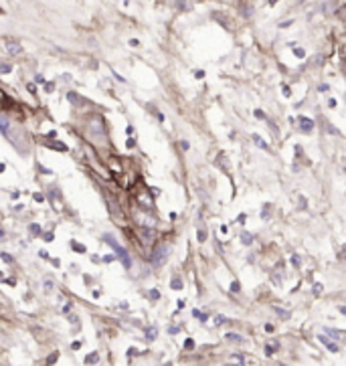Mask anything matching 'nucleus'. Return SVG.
Instances as JSON below:
<instances>
[{"instance_id":"f257e3e1","label":"nucleus","mask_w":346,"mask_h":366,"mask_svg":"<svg viewBox=\"0 0 346 366\" xmlns=\"http://www.w3.org/2000/svg\"><path fill=\"white\" fill-rule=\"evenodd\" d=\"M103 241L108 243V245H110V247L115 251V255L119 257V261L124 263V267H126V269H130V267H132V257H130V253H128V251H126L122 245H117V241H115V239H114L110 233H105V235H103Z\"/></svg>"},{"instance_id":"f03ea898","label":"nucleus","mask_w":346,"mask_h":366,"mask_svg":"<svg viewBox=\"0 0 346 366\" xmlns=\"http://www.w3.org/2000/svg\"><path fill=\"white\" fill-rule=\"evenodd\" d=\"M166 259H168V247L166 245H158L152 255H150V263H152L154 267H162L164 263H166Z\"/></svg>"},{"instance_id":"7ed1b4c3","label":"nucleus","mask_w":346,"mask_h":366,"mask_svg":"<svg viewBox=\"0 0 346 366\" xmlns=\"http://www.w3.org/2000/svg\"><path fill=\"white\" fill-rule=\"evenodd\" d=\"M138 235L142 237L144 243H152V239H154V231H152V229H138Z\"/></svg>"},{"instance_id":"20e7f679","label":"nucleus","mask_w":346,"mask_h":366,"mask_svg":"<svg viewBox=\"0 0 346 366\" xmlns=\"http://www.w3.org/2000/svg\"><path fill=\"white\" fill-rule=\"evenodd\" d=\"M67 99H69L73 105H77V108H81V105H85V99H81L77 93H75V91H69V93H67Z\"/></svg>"},{"instance_id":"39448f33","label":"nucleus","mask_w":346,"mask_h":366,"mask_svg":"<svg viewBox=\"0 0 346 366\" xmlns=\"http://www.w3.org/2000/svg\"><path fill=\"white\" fill-rule=\"evenodd\" d=\"M298 121H300V126H302L304 132H310V130L314 128V121L308 119V117H304V115H298Z\"/></svg>"},{"instance_id":"423d86ee","label":"nucleus","mask_w":346,"mask_h":366,"mask_svg":"<svg viewBox=\"0 0 346 366\" xmlns=\"http://www.w3.org/2000/svg\"><path fill=\"white\" fill-rule=\"evenodd\" d=\"M6 51L10 53V55H19L21 51H23V47L19 43H6Z\"/></svg>"},{"instance_id":"0eeeda50","label":"nucleus","mask_w":346,"mask_h":366,"mask_svg":"<svg viewBox=\"0 0 346 366\" xmlns=\"http://www.w3.org/2000/svg\"><path fill=\"white\" fill-rule=\"evenodd\" d=\"M320 342H322V344H326V348L330 350V352H338V350H340V348H338V344L330 342V340H328L326 336H320Z\"/></svg>"},{"instance_id":"6e6552de","label":"nucleus","mask_w":346,"mask_h":366,"mask_svg":"<svg viewBox=\"0 0 346 366\" xmlns=\"http://www.w3.org/2000/svg\"><path fill=\"white\" fill-rule=\"evenodd\" d=\"M326 334H330L334 340H340L342 336H344V332L342 330H332V328H326Z\"/></svg>"},{"instance_id":"1a4fd4ad","label":"nucleus","mask_w":346,"mask_h":366,"mask_svg":"<svg viewBox=\"0 0 346 366\" xmlns=\"http://www.w3.org/2000/svg\"><path fill=\"white\" fill-rule=\"evenodd\" d=\"M225 338H227L229 342H237V344H243V342H245V340H243L241 336H239V334H233V332H229V334H227V336H225Z\"/></svg>"},{"instance_id":"9d476101","label":"nucleus","mask_w":346,"mask_h":366,"mask_svg":"<svg viewBox=\"0 0 346 366\" xmlns=\"http://www.w3.org/2000/svg\"><path fill=\"white\" fill-rule=\"evenodd\" d=\"M251 140H253L255 144H257L259 148H267V144H265V140L261 138V136H259V134H253V136H251Z\"/></svg>"},{"instance_id":"9b49d317","label":"nucleus","mask_w":346,"mask_h":366,"mask_svg":"<svg viewBox=\"0 0 346 366\" xmlns=\"http://www.w3.org/2000/svg\"><path fill=\"white\" fill-rule=\"evenodd\" d=\"M8 130H10V126H8L6 117H2V115H0V132H2V134H8Z\"/></svg>"},{"instance_id":"f8f14e48","label":"nucleus","mask_w":346,"mask_h":366,"mask_svg":"<svg viewBox=\"0 0 346 366\" xmlns=\"http://www.w3.org/2000/svg\"><path fill=\"white\" fill-rule=\"evenodd\" d=\"M156 336H158V330H156V328H150V330H146V338H148V340H154Z\"/></svg>"},{"instance_id":"ddd939ff","label":"nucleus","mask_w":346,"mask_h":366,"mask_svg":"<svg viewBox=\"0 0 346 366\" xmlns=\"http://www.w3.org/2000/svg\"><path fill=\"white\" fill-rule=\"evenodd\" d=\"M71 247L77 251V253H85V247L83 245H79V243H75V241H71Z\"/></svg>"},{"instance_id":"4468645a","label":"nucleus","mask_w":346,"mask_h":366,"mask_svg":"<svg viewBox=\"0 0 346 366\" xmlns=\"http://www.w3.org/2000/svg\"><path fill=\"white\" fill-rule=\"evenodd\" d=\"M97 360H99V356H97V354H92V356L85 358V364H95Z\"/></svg>"},{"instance_id":"2eb2a0df","label":"nucleus","mask_w":346,"mask_h":366,"mask_svg":"<svg viewBox=\"0 0 346 366\" xmlns=\"http://www.w3.org/2000/svg\"><path fill=\"white\" fill-rule=\"evenodd\" d=\"M241 239H243L245 245H251V243H253V237H251L249 233H243V235H241Z\"/></svg>"},{"instance_id":"dca6fc26","label":"nucleus","mask_w":346,"mask_h":366,"mask_svg":"<svg viewBox=\"0 0 346 366\" xmlns=\"http://www.w3.org/2000/svg\"><path fill=\"white\" fill-rule=\"evenodd\" d=\"M231 292H233V294H239V292H241V285H239V281H233V283H231Z\"/></svg>"},{"instance_id":"f3484780","label":"nucleus","mask_w":346,"mask_h":366,"mask_svg":"<svg viewBox=\"0 0 346 366\" xmlns=\"http://www.w3.org/2000/svg\"><path fill=\"white\" fill-rule=\"evenodd\" d=\"M172 289H183V281H180L178 277L172 279Z\"/></svg>"},{"instance_id":"a211bd4d","label":"nucleus","mask_w":346,"mask_h":366,"mask_svg":"<svg viewBox=\"0 0 346 366\" xmlns=\"http://www.w3.org/2000/svg\"><path fill=\"white\" fill-rule=\"evenodd\" d=\"M28 229H31V235H39V233H41V227H39V225H31Z\"/></svg>"},{"instance_id":"6ab92c4d","label":"nucleus","mask_w":346,"mask_h":366,"mask_svg":"<svg viewBox=\"0 0 346 366\" xmlns=\"http://www.w3.org/2000/svg\"><path fill=\"white\" fill-rule=\"evenodd\" d=\"M57 358H59V352H53L49 358H47V364H53V362H57Z\"/></svg>"},{"instance_id":"aec40b11","label":"nucleus","mask_w":346,"mask_h":366,"mask_svg":"<svg viewBox=\"0 0 346 366\" xmlns=\"http://www.w3.org/2000/svg\"><path fill=\"white\" fill-rule=\"evenodd\" d=\"M274 350H276V346H265V354H267V356H272V354H274Z\"/></svg>"},{"instance_id":"412c9836","label":"nucleus","mask_w":346,"mask_h":366,"mask_svg":"<svg viewBox=\"0 0 346 366\" xmlns=\"http://www.w3.org/2000/svg\"><path fill=\"white\" fill-rule=\"evenodd\" d=\"M33 198H35L37 203H43V201H45V196H43V194H39V192H35V194H33Z\"/></svg>"},{"instance_id":"4be33fe9","label":"nucleus","mask_w":346,"mask_h":366,"mask_svg":"<svg viewBox=\"0 0 346 366\" xmlns=\"http://www.w3.org/2000/svg\"><path fill=\"white\" fill-rule=\"evenodd\" d=\"M53 89H55V83H47V85H45V91H47V93H51Z\"/></svg>"},{"instance_id":"5701e85b","label":"nucleus","mask_w":346,"mask_h":366,"mask_svg":"<svg viewBox=\"0 0 346 366\" xmlns=\"http://www.w3.org/2000/svg\"><path fill=\"white\" fill-rule=\"evenodd\" d=\"M10 69H12L10 65H0V73H8Z\"/></svg>"},{"instance_id":"b1692460","label":"nucleus","mask_w":346,"mask_h":366,"mask_svg":"<svg viewBox=\"0 0 346 366\" xmlns=\"http://www.w3.org/2000/svg\"><path fill=\"white\" fill-rule=\"evenodd\" d=\"M255 117H259V119H265V114L261 110H255Z\"/></svg>"},{"instance_id":"393cba45","label":"nucleus","mask_w":346,"mask_h":366,"mask_svg":"<svg viewBox=\"0 0 346 366\" xmlns=\"http://www.w3.org/2000/svg\"><path fill=\"white\" fill-rule=\"evenodd\" d=\"M197 237H199V241L203 243V241L207 239V231H199V235H197Z\"/></svg>"},{"instance_id":"a878e982","label":"nucleus","mask_w":346,"mask_h":366,"mask_svg":"<svg viewBox=\"0 0 346 366\" xmlns=\"http://www.w3.org/2000/svg\"><path fill=\"white\" fill-rule=\"evenodd\" d=\"M185 348H186V350H192V348H194V342H192V340H186V342H185Z\"/></svg>"},{"instance_id":"bb28decb","label":"nucleus","mask_w":346,"mask_h":366,"mask_svg":"<svg viewBox=\"0 0 346 366\" xmlns=\"http://www.w3.org/2000/svg\"><path fill=\"white\" fill-rule=\"evenodd\" d=\"M150 297H152V299H158V297H160V294L156 292V289H152V292H150Z\"/></svg>"},{"instance_id":"cd10ccee","label":"nucleus","mask_w":346,"mask_h":366,"mask_svg":"<svg viewBox=\"0 0 346 366\" xmlns=\"http://www.w3.org/2000/svg\"><path fill=\"white\" fill-rule=\"evenodd\" d=\"M215 324H225V316H217L215 318Z\"/></svg>"},{"instance_id":"c85d7f7f","label":"nucleus","mask_w":346,"mask_h":366,"mask_svg":"<svg viewBox=\"0 0 346 366\" xmlns=\"http://www.w3.org/2000/svg\"><path fill=\"white\" fill-rule=\"evenodd\" d=\"M294 53H296L298 57H304V55H306V53H304V49H294Z\"/></svg>"},{"instance_id":"c756f323","label":"nucleus","mask_w":346,"mask_h":366,"mask_svg":"<svg viewBox=\"0 0 346 366\" xmlns=\"http://www.w3.org/2000/svg\"><path fill=\"white\" fill-rule=\"evenodd\" d=\"M292 263H294V265H296V267H298V265H300V257H298V255H294V257H292Z\"/></svg>"},{"instance_id":"7c9ffc66","label":"nucleus","mask_w":346,"mask_h":366,"mask_svg":"<svg viewBox=\"0 0 346 366\" xmlns=\"http://www.w3.org/2000/svg\"><path fill=\"white\" fill-rule=\"evenodd\" d=\"M130 47H140V43H138L136 39H132V41H130Z\"/></svg>"},{"instance_id":"2f4dec72","label":"nucleus","mask_w":346,"mask_h":366,"mask_svg":"<svg viewBox=\"0 0 346 366\" xmlns=\"http://www.w3.org/2000/svg\"><path fill=\"white\" fill-rule=\"evenodd\" d=\"M0 257H2L6 263H10V261H12V257H10V255H6V253H4V255H0Z\"/></svg>"},{"instance_id":"473e14b6","label":"nucleus","mask_w":346,"mask_h":366,"mask_svg":"<svg viewBox=\"0 0 346 366\" xmlns=\"http://www.w3.org/2000/svg\"><path fill=\"white\" fill-rule=\"evenodd\" d=\"M35 81H37V83H45V77H43V75H37Z\"/></svg>"},{"instance_id":"72a5a7b5","label":"nucleus","mask_w":346,"mask_h":366,"mask_svg":"<svg viewBox=\"0 0 346 366\" xmlns=\"http://www.w3.org/2000/svg\"><path fill=\"white\" fill-rule=\"evenodd\" d=\"M180 148H183V150H188L190 144H188V142H180Z\"/></svg>"},{"instance_id":"f704fd0d","label":"nucleus","mask_w":346,"mask_h":366,"mask_svg":"<svg viewBox=\"0 0 346 366\" xmlns=\"http://www.w3.org/2000/svg\"><path fill=\"white\" fill-rule=\"evenodd\" d=\"M314 292H316V294H320V292H322V285L316 283V285H314Z\"/></svg>"},{"instance_id":"c9c22d12","label":"nucleus","mask_w":346,"mask_h":366,"mask_svg":"<svg viewBox=\"0 0 346 366\" xmlns=\"http://www.w3.org/2000/svg\"><path fill=\"white\" fill-rule=\"evenodd\" d=\"M194 75H197V79H203V77H205V71H197Z\"/></svg>"},{"instance_id":"e433bc0d","label":"nucleus","mask_w":346,"mask_h":366,"mask_svg":"<svg viewBox=\"0 0 346 366\" xmlns=\"http://www.w3.org/2000/svg\"><path fill=\"white\" fill-rule=\"evenodd\" d=\"M126 146H128V148H134V146H136V142H134V140H128Z\"/></svg>"},{"instance_id":"4c0bfd02","label":"nucleus","mask_w":346,"mask_h":366,"mask_svg":"<svg viewBox=\"0 0 346 366\" xmlns=\"http://www.w3.org/2000/svg\"><path fill=\"white\" fill-rule=\"evenodd\" d=\"M2 235H4V233H2V229H0V237H2Z\"/></svg>"},{"instance_id":"58836bf2","label":"nucleus","mask_w":346,"mask_h":366,"mask_svg":"<svg viewBox=\"0 0 346 366\" xmlns=\"http://www.w3.org/2000/svg\"><path fill=\"white\" fill-rule=\"evenodd\" d=\"M0 14H4V10H2V8H0Z\"/></svg>"},{"instance_id":"ea45409f","label":"nucleus","mask_w":346,"mask_h":366,"mask_svg":"<svg viewBox=\"0 0 346 366\" xmlns=\"http://www.w3.org/2000/svg\"><path fill=\"white\" fill-rule=\"evenodd\" d=\"M225 366H235V364H225Z\"/></svg>"}]
</instances>
